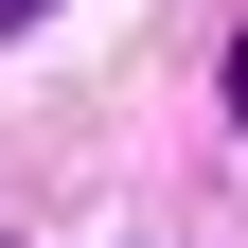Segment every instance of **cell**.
Wrapping results in <instances>:
<instances>
[{"mask_svg": "<svg viewBox=\"0 0 248 248\" xmlns=\"http://www.w3.org/2000/svg\"><path fill=\"white\" fill-rule=\"evenodd\" d=\"M0 18H36V0H0Z\"/></svg>", "mask_w": 248, "mask_h": 248, "instance_id": "cell-2", "label": "cell"}, {"mask_svg": "<svg viewBox=\"0 0 248 248\" xmlns=\"http://www.w3.org/2000/svg\"><path fill=\"white\" fill-rule=\"evenodd\" d=\"M231 107H248V36H231Z\"/></svg>", "mask_w": 248, "mask_h": 248, "instance_id": "cell-1", "label": "cell"}]
</instances>
